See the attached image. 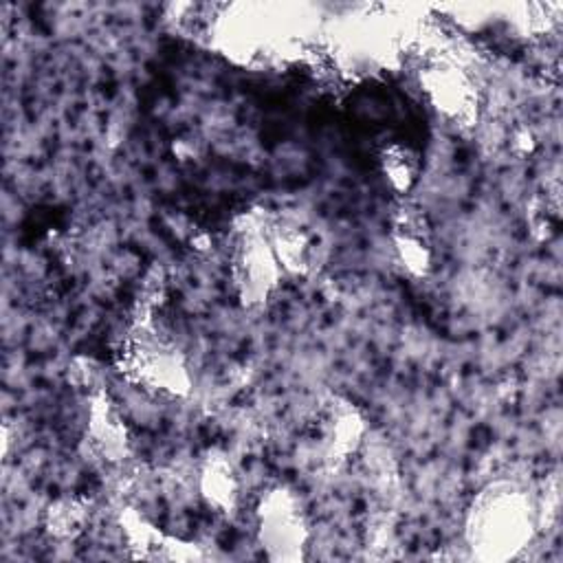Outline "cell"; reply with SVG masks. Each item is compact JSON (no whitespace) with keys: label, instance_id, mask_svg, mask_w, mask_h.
I'll return each mask as SVG.
<instances>
[{"label":"cell","instance_id":"obj_1","mask_svg":"<svg viewBox=\"0 0 563 563\" xmlns=\"http://www.w3.org/2000/svg\"><path fill=\"white\" fill-rule=\"evenodd\" d=\"M534 506L515 482H490L466 512V543L475 559L508 561L532 539Z\"/></svg>","mask_w":563,"mask_h":563},{"label":"cell","instance_id":"obj_2","mask_svg":"<svg viewBox=\"0 0 563 563\" xmlns=\"http://www.w3.org/2000/svg\"><path fill=\"white\" fill-rule=\"evenodd\" d=\"M119 365L132 383L145 389L169 396H185L189 391V374L183 354L150 330L147 317L128 334L119 352Z\"/></svg>","mask_w":563,"mask_h":563},{"label":"cell","instance_id":"obj_3","mask_svg":"<svg viewBox=\"0 0 563 563\" xmlns=\"http://www.w3.org/2000/svg\"><path fill=\"white\" fill-rule=\"evenodd\" d=\"M229 271L235 295L244 306H260L271 297L282 277V266L271 246L266 220L249 216L238 224Z\"/></svg>","mask_w":563,"mask_h":563},{"label":"cell","instance_id":"obj_4","mask_svg":"<svg viewBox=\"0 0 563 563\" xmlns=\"http://www.w3.org/2000/svg\"><path fill=\"white\" fill-rule=\"evenodd\" d=\"M257 541L271 561L295 563L306 554L308 523L299 499L282 486L266 490L257 504Z\"/></svg>","mask_w":563,"mask_h":563},{"label":"cell","instance_id":"obj_5","mask_svg":"<svg viewBox=\"0 0 563 563\" xmlns=\"http://www.w3.org/2000/svg\"><path fill=\"white\" fill-rule=\"evenodd\" d=\"M312 451L323 466H339L354 455L365 435V422L361 411L339 396H330L314 416Z\"/></svg>","mask_w":563,"mask_h":563},{"label":"cell","instance_id":"obj_6","mask_svg":"<svg viewBox=\"0 0 563 563\" xmlns=\"http://www.w3.org/2000/svg\"><path fill=\"white\" fill-rule=\"evenodd\" d=\"M420 84L431 106L446 119L468 125L477 112V95L471 79L444 59L427 64L420 73Z\"/></svg>","mask_w":563,"mask_h":563},{"label":"cell","instance_id":"obj_7","mask_svg":"<svg viewBox=\"0 0 563 563\" xmlns=\"http://www.w3.org/2000/svg\"><path fill=\"white\" fill-rule=\"evenodd\" d=\"M84 444L92 457L106 464H117L128 455V429L103 391H95L90 398Z\"/></svg>","mask_w":563,"mask_h":563},{"label":"cell","instance_id":"obj_8","mask_svg":"<svg viewBox=\"0 0 563 563\" xmlns=\"http://www.w3.org/2000/svg\"><path fill=\"white\" fill-rule=\"evenodd\" d=\"M266 233L282 271L301 275L312 271L321 260L317 235L292 218H275L266 222Z\"/></svg>","mask_w":563,"mask_h":563},{"label":"cell","instance_id":"obj_9","mask_svg":"<svg viewBox=\"0 0 563 563\" xmlns=\"http://www.w3.org/2000/svg\"><path fill=\"white\" fill-rule=\"evenodd\" d=\"M396 253L411 275H427L433 262L431 229L424 213L416 207H400L391 222Z\"/></svg>","mask_w":563,"mask_h":563},{"label":"cell","instance_id":"obj_10","mask_svg":"<svg viewBox=\"0 0 563 563\" xmlns=\"http://www.w3.org/2000/svg\"><path fill=\"white\" fill-rule=\"evenodd\" d=\"M198 490L205 501L220 512H231L238 506L240 479L231 460L224 453L211 451L202 460L198 473Z\"/></svg>","mask_w":563,"mask_h":563},{"label":"cell","instance_id":"obj_11","mask_svg":"<svg viewBox=\"0 0 563 563\" xmlns=\"http://www.w3.org/2000/svg\"><path fill=\"white\" fill-rule=\"evenodd\" d=\"M90 521V506L81 497H62L44 512V530L57 541H75Z\"/></svg>","mask_w":563,"mask_h":563},{"label":"cell","instance_id":"obj_12","mask_svg":"<svg viewBox=\"0 0 563 563\" xmlns=\"http://www.w3.org/2000/svg\"><path fill=\"white\" fill-rule=\"evenodd\" d=\"M383 174L396 191H407L418 178V156L405 145H389L380 156Z\"/></svg>","mask_w":563,"mask_h":563}]
</instances>
